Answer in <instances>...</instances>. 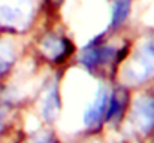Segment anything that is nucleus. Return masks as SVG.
Masks as SVG:
<instances>
[{"mask_svg": "<svg viewBox=\"0 0 154 143\" xmlns=\"http://www.w3.org/2000/svg\"><path fill=\"white\" fill-rule=\"evenodd\" d=\"M115 57V51L111 46H105V45H97V39L93 40L88 46L82 51V58L81 63L88 67V69H94L99 64L108 63Z\"/></svg>", "mask_w": 154, "mask_h": 143, "instance_id": "f257e3e1", "label": "nucleus"}, {"mask_svg": "<svg viewBox=\"0 0 154 143\" xmlns=\"http://www.w3.org/2000/svg\"><path fill=\"white\" fill-rule=\"evenodd\" d=\"M135 119L138 128L144 133H150L154 130V98L142 97L136 101L135 106Z\"/></svg>", "mask_w": 154, "mask_h": 143, "instance_id": "f03ea898", "label": "nucleus"}, {"mask_svg": "<svg viewBox=\"0 0 154 143\" xmlns=\"http://www.w3.org/2000/svg\"><path fill=\"white\" fill-rule=\"evenodd\" d=\"M108 93L102 90L97 97L94 98L93 104L85 110L84 113V124L88 127V128H93L96 125H99L103 119V115L106 112V107H108Z\"/></svg>", "mask_w": 154, "mask_h": 143, "instance_id": "7ed1b4c3", "label": "nucleus"}, {"mask_svg": "<svg viewBox=\"0 0 154 143\" xmlns=\"http://www.w3.org/2000/svg\"><path fill=\"white\" fill-rule=\"evenodd\" d=\"M139 66L141 72H138L136 79L142 81L148 76L154 75V39H150L141 49L139 54Z\"/></svg>", "mask_w": 154, "mask_h": 143, "instance_id": "20e7f679", "label": "nucleus"}, {"mask_svg": "<svg viewBox=\"0 0 154 143\" xmlns=\"http://www.w3.org/2000/svg\"><path fill=\"white\" fill-rule=\"evenodd\" d=\"M126 106V94L124 93H114L111 98H108V107H106V115L105 121H111L112 118H120L123 109Z\"/></svg>", "mask_w": 154, "mask_h": 143, "instance_id": "39448f33", "label": "nucleus"}, {"mask_svg": "<svg viewBox=\"0 0 154 143\" xmlns=\"http://www.w3.org/2000/svg\"><path fill=\"white\" fill-rule=\"evenodd\" d=\"M129 9H130V0H115L114 9H112L111 25L112 27L120 25L126 19V16L129 15Z\"/></svg>", "mask_w": 154, "mask_h": 143, "instance_id": "423d86ee", "label": "nucleus"}, {"mask_svg": "<svg viewBox=\"0 0 154 143\" xmlns=\"http://www.w3.org/2000/svg\"><path fill=\"white\" fill-rule=\"evenodd\" d=\"M58 106H60V101H58V95H57V88L54 87L44 101V110L42 112L48 119H52L58 112Z\"/></svg>", "mask_w": 154, "mask_h": 143, "instance_id": "0eeeda50", "label": "nucleus"}, {"mask_svg": "<svg viewBox=\"0 0 154 143\" xmlns=\"http://www.w3.org/2000/svg\"><path fill=\"white\" fill-rule=\"evenodd\" d=\"M32 143H57V139L52 134H39Z\"/></svg>", "mask_w": 154, "mask_h": 143, "instance_id": "6e6552de", "label": "nucleus"}, {"mask_svg": "<svg viewBox=\"0 0 154 143\" xmlns=\"http://www.w3.org/2000/svg\"><path fill=\"white\" fill-rule=\"evenodd\" d=\"M9 66H11V60H6V58H2L0 57V76L8 70Z\"/></svg>", "mask_w": 154, "mask_h": 143, "instance_id": "1a4fd4ad", "label": "nucleus"}]
</instances>
